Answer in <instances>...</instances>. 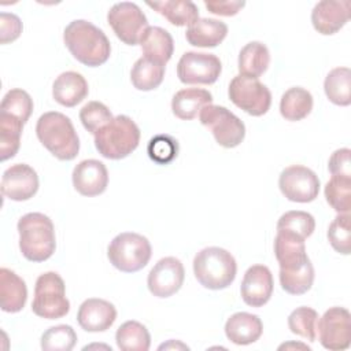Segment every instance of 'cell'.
<instances>
[{
  "mask_svg": "<svg viewBox=\"0 0 351 351\" xmlns=\"http://www.w3.org/2000/svg\"><path fill=\"white\" fill-rule=\"evenodd\" d=\"M27 300L25 281L7 267L0 269V306L5 313L21 311Z\"/></svg>",
  "mask_w": 351,
  "mask_h": 351,
  "instance_id": "24",
  "label": "cell"
},
{
  "mask_svg": "<svg viewBox=\"0 0 351 351\" xmlns=\"http://www.w3.org/2000/svg\"><path fill=\"white\" fill-rule=\"evenodd\" d=\"M273 287L270 269L265 265H252L244 273L240 285L241 299L251 307H262L270 300Z\"/></svg>",
  "mask_w": 351,
  "mask_h": 351,
  "instance_id": "17",
  "label": "cell"
},
{
  "mask_svg": "<svg viewBox=\"0 0 351 351\" xmlns=\"http://www.w3.org/2000/svg\"><path fill=\"white\" fill-rule=\"evenodd\" d=\"M234 256L221 247L200 250L193 258V274L197 282L213 291L228 288L236 278Z\"/></svg>",
  "mask_w": 351,
  "mask_h": 351,
  "instance_id": "5",
  "label": "cell"
},
{
  "mask_svg": "<svg viewBox=\"0 0 351 351\" xmlns=\"http://www.w3.org/2000/svg\"><path fill=\"white\" fill-rule=\"evenodd\" d=\"M117 319V308L112 303L99 298H90L81 303L77 321L85 332H104Z\"/></svg>",
  "mask_w": 351,
  "mask_h": 351,
  "instance_id": "20",
  "label": "cell"
},
{
  "mask_svg": "<svg viewBox=\"0 0 351 351\" xmlns=\"http://www.w3.org/2000/svg\"><path fill=\"white\" fill-rule=\"evenodd\" d=\"M350 19V1L347 0H322L311 11L313 27L324 34L337 33Z\"/></svg>",
  "mask_w": 351,
  "mask_h": 351,
  "instance_id": "19",
  "label": "cell"
},
{
  "mask_svg": "<svg viewBox=\"0 0 351 351\" xmlns=\"http://www.w3.org/2000/svg\"><path fill=\"white\" fill-rule=\"evenodd\" d=\"M318 340L330 351L347 350L351 343V314L344 307H330L317 321Z\"/></svg>",
  "mask_w": 351,
  "mask_h": 351,
  "instance_id": "12",
  "label": "cell"
},
{
  "mask_svg": "<svg viewBox=\"0 0 351 351\" xmlns=\"http://www.w3.org/2000/svg\"><path fill=\"white\" fill-rule=\"evenodd\" d=\"M112 114L101 101H88L80 111V121L82 126L92 134L101 129L112 119Z\"/></svg>",
  "mask_w": 351,
  "mask_h": 351,
  "instance_id": "41",
  "label": "cell"
},
{
  "mask_svg": "<svg viewBox=\"0 0 351 351\" xmlns=\"http://www.w3.org/2000/svg\"><path fill=\"white\" fill-rule=\"evenodd\" d=\"M23 125L21 119L0 112V158L3 162L16 155Z\"/></svg>",
  "mask_w": 351,
  "mask_h": 351,
  "instance_id": "33",
  "label": "cell"
},
{
  "mask_svg": "<svg viewBox=\"0 0 351 351\" xmlns=\"http://www.w3.org/2000/svg\"><path fill=\"white\" fill-rule=\"evenodd\" d=\"M152 248L147 237L134 232L117 234L107 248L110 263L123 273H136L147 266Z\"/></svg>",
  "mask_w": 351,
  "mask_h": 351,
  "instance_id": "7",
  "label": "cell"
},
{
  "mask_svg": "<svg viewBox=\"0 0 351 351\" xmlns=\"http://www.w3.org/2000/svg\"><path fill=\"white\" fill-rule=\"evenodd\" d=\"M40 143L59 160H73L80 151V138L69 117L58 111L44 112L36 125Z\"/></svg>",
  "mask_w": 351,
  "mask_h": 351,
  "instance_id": "4",
  "label": "cell"
},
{
  "mask_svg": "<svg viewBox=\"0 0 351 351\" xmlns=\"http://www.w3.org/2000/svg\"><path fill=\"white\" fill-rule=\"evenodd\" d=\"M115 341L122 351H148L151 336L141 322L126 321L117 329Z\"/></svg>",
  "mask_w": 351,
  "mask_h": 351,
  "instance_id": "32",
  "label": "cell"
},
{
  "mask_svg": "<svg viewBox=\"0 0 351 351\" xmlns=\"http://www.w3.org/2000/svg\"><path fill=\"white\" fill-rule=\"evenodd\" d=\"M0 189L3 196L14 202L29 200L38 191V176L29 165L15 163L3 173Z\"/></svg>",
  "mask_w": 351,
  "mask_h": 351,
  "instance_id": "16",
  "label": "cell"
},
{
  "mask_svg": "<svg viewBox=\"0 0 351 351\" xmlns=\"http://www.w3.org/2000/svg\"><path fill=\"white\" fill-rule=\"evenodd\" d=\"M89 92L85 77L77 71H64L56 77L52 85V96L63 107L80 104Z\"/></svg>",
  "mask_w": 351,
  "mask_h": 351,
  "instance_id": "22",
  "label": "cell"
},
{
  "mask_svg": "<svg viewBox=\"0 0 351 351\" xmlns=\"http://www.w3.org/2000/svg\"><path fill=\"white\" fill-rule=\"evenodd\" d=\"M317 321L318 313L307 306L295 308L288 317V326L293 335L315 341L317 339Z\"/></svg>",
  "mask_w": 351,
  "mask_h": 351,
  "instance_id": "35",
  "label": "cell"
},
{
  "mask_svg": "<svg viewBox=\"0 0 351 351\" xmlns=\"http://www.w3.org/2000/svg\"><path fill=\"white\" fill-rule=\"evenodd\" d=\"M319 178L308 167L302 165H292L285 167L278 178V188L281 193L295 203H310L317 199L319 193Z\"/></svg>",
  "mask_w": 351,
  "mask_h": 351,
  "instance_id": "14",
  "label": "cell"
},
{
  "mask_svg": "<svg viewBox=\"0 0 351 351\" xmlns=\"http://www.w3.org/2000/svg\"><path fill=\"white\" fill-rule=\"evenodd\" d=\"M77 343V333L70 325L48 328L41 336V348L45 351H70Z\"/></svg>",
  "mask_w": 351,
  "mask_h": 351,
  "instance_id": "38",
  "label": "cell"
},
{
  "mask_svg": "<svg viewBox=\"0 0 351 351\" xmlns=\"http://www.w3.org/2000/svg\"><path fill=\"white\" fill-rule=\"evenodd\" d=\"M95 147L106 159H123L140 143V129L128 115H117L95 134Z\"/></svg>",
  "mask_w": 351,
  "mask_h": 351,
  "instance_id": "6",
  "label": "cell"
},
{
  "mask_svg": "<svg viewBox=\"0 0 351 351\" xmlns=\"http://www.w3.org/2000/svg\"><path fill=\"white\" fill-rule=\"evenodd\" d=\"M228 34V25L213 18H199L185 32L186 41L199 48H214L221 44Z\"/></svg>",
  "mask_w": 351,
  "mask_h": 351,
  "instance_id": "23",
  "label": "cell"
},
{
  "mask_svg": "<svg viewBox=\"0 0 351 351\" xmlns=\"http://www.w3.org/2000/svg\"><path fill=\"white\" fill-rule=\"evenodd\" d=\"M32 311L45 319H58L70 311L64 281L56 271L43 273L36 280Z\"/></svg>",
  "mask_w": 351,
  "mask_h": 351,
  "instance_id": "8",
  "label": "cell"
},
{
  "mask_svg": "<svg viewBox=\"0 0 351 351\" xmlns=\"http://www.w3.org/2000/svg\"><path fill=\"white\" fill-rule=\"evenodd\" d=\"M213 95L202 88H185L178 90L171 99L173 114L182 119L191 121L197 117L203 107L211 104Z\"/></svg>",
  "mask_w": 351,
  "mask_h": 351,
  "instance_id": "26",
  "label": "cell"
},
{
  "mask_svg": "<svg viewBox=\"0 0 351 351\" xmlns=\"http://www.w3.org/2000/svg\"><path fill=\"white\" fill-rule=\"evenodd\" d=\"M19 250L30 262H44L56 250L55 228L51 218L43 213H27L18 221Z\"/></svg>",
  "mask_w": 351,
  "mask_h": 351,
  "instance_id": "3",
  "label": "cell"
},
{
  "mask_svg": "<svg viewBox=\"0 0 351 351\" xmlns=\"http://www.w3.org/2000/svg\"><path fill=\"white\" fill-rule=\"evenodd\" d=\"M74 189L88 197L101 195L108 185V171L103 162L97 159L81 160L71 174Z\"/></svg>",
  "mask_w": 351,
  "mask_h": 351,
  "instance_id": "18",
  "label": "cell"
},
{
  "mask_svg": "<svg viewBox=\"0 0 351 351\" xmlns=\"http://www.w3.org/2000/svg\"><path fill=\"white\" fill-rule=\"evenodd\" d=\"M107 21L115 36L126 45H136L144 30L148 27V19L136 3H115L108 14Z\"/></svg>",
  "mask_w": 351,
  "mask_h": 351,
  "instance_id": "11",
  "label": "cell"
},
{
  "mask_svg": "<svg viewBox=\"0 0 351 351\" xmlns=\"http://www.w3.org/2000/svg\"><path fill=\"white\" fill-rule=\"evenodd\" d=\"M324 90L329 101L347 107L351 104V71L348 67H336L328 73Z\"/></svg>",
  "mask_w": 351,
  "mask_h": 351,
  "instance_id": "31",
  "label": "cell"
},
{
  "mask_svg": "<svg viewBox=\"0 0 351 351\" xmlns=\"http://www.w3.org/2000/svg\"><path fill=\"white\" fill-rule=\"evenodd\" d=\"M222 71V63L214 53L185 52L177 63V77L182 84L211 85Z\"/></svg>",
  "mask_w": 351,
  "mask_h": 351,
  "instance_id": "13",
  "label": "cell"
},
{
  "mask_svg": "<svg viewBox=\"0 0 351 351\" xmlns=\"http://www.w3.org/2000/svg\"><path fill=\"white\" fill-rule=\"evenodd\" d=\"M263 332V324L255 314L239 311L232 314L225 324L228 340L237 346H248L259 340Z\"/></svg>",
  "mask_w": 351,
  "mask_h": 351,
  "instance_id": "21",
  "label": "cell"
},
{
  "mask_svg": "<svg viewBox=\"0 0 351 351\" xmlns=\"http://www.w3.org/2000/svg\"><path fill=\"white\" fill-rule=\"evenodd\" d=\"M147 5L165 16L174 26H191L199 19V10L189 0L147 1Z\"/></svg>",
  "mask_w": 351,
  "mask_h": 351,
  "instance_id": "27",
  "label": "cell"
},
{
  "mask_svg": "<svg viewBox=\"0 0 351 351\" xmlns=\"http://www.w3.org/2000/svg\"><path fill=\"white\" fill-rule=\"evenodd\" d=\"M315 229V219L307 211L292 210L287 211L278 218L277 230H285L293 234L300 236L302 239H307L313 234Z\"/></svg>",
  "mask_w": 351,
  "mask_h": 351,
  "instance_id": "37",
  "label": "cell"
},
{
  "mask_svg": "<svg viewBox=\"0 0 351 351\" xmlns=\"http://www.w3.org/2000/svg\"><path fill=\"white\" fill-rule=\"evenodd\" d=\"M313 110L311 93L302 88L293 86L285 90L280 100V114L284 119L296 122L304 119Z\"/></svg>",
  "mask_w": 351,
  "mask_h": 351,
  "instance_id": "29",
  "label": "cell"
},
{
  "mask_svg": "<svg viewBox=\"0 0 351 351\" xmlns=\"http://www.w3.org/2000/svg\"><path fill=\"white\" fill-rule=\"evenodd\" d=\"M325 199L328 204L339 214H347L351 210V177L332 176L325 185Z\"/></svg>",
  "mask_w": 351,
  "mask_h": 351,
  "instance_id": "34",
  "label": "cell"
},
{
  "mask_svg": "<svg viewBox=\"0 0 351 351\" xmlns=\"http://www.w3.org/2000/svg\"><path fill=\"white\" fill-rule=\"evenodd\" d=\"M22 33V22L15 14H0V43L8 44L15 41Z\"/></svg>",
  "mask_w": 351,
  "mask_h": 351,
  "instance_id": "42",
  "label": "cell"
},
{
  "mask_svg": "<svg viewBox=\"0 0 351 351\" xmlns=\"http://www.w3.org/2000/svg\"><path fill=\"white\" fill-rule=\"evenodd\" d=\"M204 5L215 15L233 16L245 5V3L240 0H204Z\"/></svg>",
  "mask_w": 351,
  "mask_h": 351,
  "instance_id": "44",
  "label": "cell"
},
{
  "mask_svg": "<svg viewBox=\"0 0 351 351\" xmlns=\"http://www.w3.org/2000/svg\"><path fill=\"white\" fill-rule=\"evenodd\" d=\"M138 44L145 58L165 66L171 59L174 51V41L171 34L159 26H148L144 30Z\"/></svg>",
  "mask_w": 351,
  "mask_h": 351,
  "instance_id": "25",
  "label": "cell"
},
{
  "mask_svg": "<svg viewBox=\"0 0 351 351\" xmlns=\"http://www.w3.org/2000/svg\"><path fill=\"white\" fill-rule=\"evenodd\" d=\"M274 255L280 265V285L289 295H303L314 282V267L306 252V243L298 234L277 230Z\"/></svg>",
  "mask_w": 351,
  "mask_h": 351,
  "instance_id": "1",
  "label": "cell"
},
{
  "mask_svg": "<svg viewBox=\"0 0 351 351\" xmlns=\"http://www.w3.org/2000/svg\"><path fill=\"white\" fill-rule=\"evenodd\" d=\"M184 278L185 270L182 262L176 256H166L159 259L149 270L147 287L154 296L165 299L181 289Z\"/></svg>",
  "mask_w": 351,
  "mask_h": 351,
  "instance_id": "15",
  "label": "cell"
},
{
  "mask_svg": "<svg viewBox=\"0 0 351 351\" xmlns=\"http://www.w3.org/2000/svg\"><path fill=\"white\" fill-rule=\"evenodd\" d=\"M63 41L70 53L88 67L104 64L111 55V44L104 32L85 19L70 22L63 32Z\"/></svg>",
  "mask_w": 351,
  "mask_h": 351,
  "instance_id": "2",
  "label": "cell"
},
{
  "mask_svg": "<svg viewBox=\"0 0 351 351\" xmlns=\"http://www.w3.org/2000/svg\"><path fill=\"white\" fill-rule=\"evenodd\" d=\"M328 240L332 248L343 255L351 252V228L350 214H339L328 228Z\"/></svg>",
  "mask_w": 351,
  "mask_h": 351,
  "instance_id": "39",
  "label": "cell"
},
{
  "mask_svg": "<svg viewBox=\"0 0 351 351\" xmlns=\"http://www.w3.org/2000/svg\"><path fill=\"white\" fill-rule=\"evenodd\" d=\"M166 66L145 56L137 59L130 71V81L138 90L148 92L156 89L165 77Z\"/></svg>",
  "mask_w": 351,
  "mask_h": 351,
  "instance_id": "30",
  "label": "cell"
},
{
  "mask_svg": "<svg viewBox=\"0 0 351 351\" xmlns=\"http://www.w3.org/2000/svg\"><path fill=\"white\" fill-rule=\"evenodd\" d=\"M230 101L252 117L266 114L271 104V93L258 78L236 75L228 88Z\"/></svg>",
  "mask_w": 351,
  "mask_h": 351,
  "instance_id": "10",
  "label": "cell"
},
{
  "mask_svg": "<svg viewBox=\"0 0 351 351\" xmlns=\"http://www.w3.org/2000/svg\"><path fill=\"white\" fill-rule=\"evenodd\" d=\"M147 154L158 165H167L178 155V143L170 134H158L147 145Z\"/></svg>",
  "mask_w": 351,
  "mask_h": 351,
  "instance_id": "40",
  "label": "cell"
},
{
  "mask_svg": "<svg viewBox=\"0 0 351 351\" xmlns=\"http://www.w3.org/2000/svg\"><path fill=\"white\" fill-rule=\"evenodd\" d=\"M270 52L261 41L245 44L239 53V71L241 75L259 78L269 67Z\"/></svg>",
  "mask_w": 351,
  "mask_h": 351,
  "instance_id": "28",
  "label": "cell"
},
{
  "mask_svg": "<svg viewBox=\"0 0 351 351\" xmlns=\"http://www.w3.org/2000/svg\"><path fill=\"white\" fill-rule=\"evenodd\" d=\"M351 151L350 148L336 149L328 162V169L332 176L351 177Z\"/></svg>",
  "mask_w": 351,
  "mask_h": 351,
  "instance_id": "43",
  "label": "cell"
},
{
  "mask_svg": "<svg viewBox=\"0 0 351 351\" xmlns=\"http://www.w3.org/2000/svg\"><path fill=\"white\" fill-rule=\"evenodd\" d=\"M0 112L12 115L26 123L33 112V99L23 89H11L4 95L1 100Z\"/></svg>",
  "mask_w": 351,
  "mask_h": 351,
  "instance_id": "36",
  "label": "cell"
},
{
  "mask_svg": "<svg viewBox=\"0 0 351 351\" xmlns=\"http://www.w3.org/2000/svg\"><path fill=\"white\" fill-rule=\"evenodd\" d=\"M199 119L223 148H234L240 145L245 137L243 121L223 106L208 104L203 107L199 112Z\"/></svg>",
  "mask_w": 351,
  "mask_h": 351,
  "instance_id": "9",
  "label": "cell"
}]
</instances>
